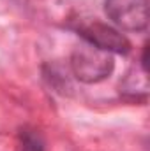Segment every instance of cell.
Returning a JSON list of instances; mask_svg holds the SVG:
<instances>
[{
	"mask_svg": "<svg viewBox=\"0 0 150 151\" xmlns=\"http://www.w3.org/2000/svg\"><path fill=\"white\" fill-rule=\"evenodd\" d=\"M71 69L78 81L87 84H95L110 77L115 69L111 53L103 51L88 42L76 46L71 55Z\"/></svg>",
	"mask_w": 150,
	"mask_h": 151,
	"instance_id": "cell-1",
	"label": "cell"
},
{
	"mask_svg": "<svg viewBox=\"0 0 150 151\" xmlns=\"http://www.w3.org/2000/svg\"><path fill=\"white\" fill-rule=\"evenodd\" d=\"M104 12L125 32H143L149 27V0H104Z\"/></svg>",
	"mask_w": 150,
	"mask_h": 151,
	"instance_id": "cell-2",
	"label": "cell"
},
{
	"mask_svg": "<svg viewBox=\"0 0 150 151\" xmlns=\"http://www.w3.org/2000/svg\"><path fill=\"white\" fill-rule=\"evenodd\" d=\"M78 35L85 42L108 51V53H117V55H127L131 51V42L125 35H122L118 30H115L110 25H104L101 21H88L81 23L76 28Z\"/></svg>",
	"mask_w": 150,
	"mask_h": 151,
	"instance_id": "cell-3",
	"label": "cell"
},
{
	"mask_svg": "<svg viewBox=\"0 0 150 151\" xmlns=\"http://www.w3.org/2000/svg\"><path fill=\"white\" fill-rule=\"evenodd\" d=\"M20 151H44V142L36 130H21L20 134Z\"/></svg>",
	"mask_w": 150,
	"mask_h": 151,
	"instance_id": "cell-4",
	"label": "cell"
}]
</instances>
